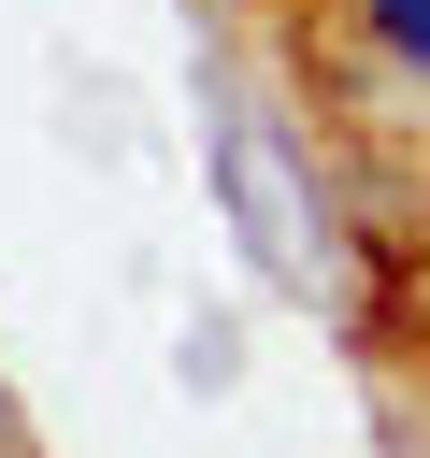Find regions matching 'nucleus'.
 Listing matches in <instances>:
<instances>
[{
    "label": "nucleus",
    "mask_w": 430,
    "mask_h": 458,
    "mask_svg": "<svg viewBox=\"0 0 430 458\" xmlns=\"http://www.w3.org/2000/svg\"><path fill=\"white\" fill-rule=\"evenodd\" d=\"M215 200H229V229H244V258H258L272 286H315V272H330L315 186H301V157H287L258 114H229V129H215Z\"/></svg>",
    "instance_id": "nucleus-1"
},
{
    "label": "nucleus",
    "mask_w": 430,
    "mask_h": 458,
    "mask_svg": "<svg viewBox=\"0 0 430 458\" xmlns=\"http://www.w3.org/2000/svg\"><path fill=\"white\" fill-rule=\"evenodd\" d=\"M358 29H373L401 72H430V0H358Z\"/></svg>",
    "instance_id": "nucleus-2"
}]
</instances>
